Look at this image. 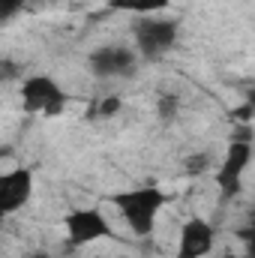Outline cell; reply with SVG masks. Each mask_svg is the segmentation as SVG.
<instances>
[{"label":"cell","instance_id":"30bf717a","mask_svg":"<svg viewBox=\"0 0 255 258\" xmlns=\"http://www.w3.org/2000/svg\"><path fill=\"white\" fill-rule=\"evenodd\" d=\"M24 3H27V0H0V21L9 24V21L24 9Z\"/></svg>","mask_w":255,"mask_h":258},{"label":"cell","instance_id":"4fadbf2b","mask_svg":"<svg viewBox=\"0 0 255 258\" xmlns=\"http://www.w3.org/2000/svg\"><path fill=\"white\" fill-rule=\"evenodd\" d=\"M123 102H120V96H108L105 102H102V108H96V114H102V117H108V114H114L117 108H120Z\"/></svg>","mask_w":255,"mask_h":258},{"label":"cell","instance_id":"5bb4252c","mask_svg":"<svg viewBox=\"0 0 255 258\" xmlns=\"http://www.w3.org/2000/svg\"><path fill=\"white\" fill-rule=\"evenodd\" d=\"M27 258H54V255H48V252H36V255H27Z\"/></svg>","mask_w":255,"mask_h":258},{"label":"cell","instance_id":"3957f363","mask_svg":"<svg viewBox=\"0 0 255 258\" xmlns=\"http://www.w3.org/2000/svg\"><path fill=\"white\" fill-rule=\"evenodd\" d=\"M63 231H66V249L75 252L87 243L96 240H114L117 231L111 225V219L99 210V207H75L63 216Z\"/></svg>","mask_w":255,"mask_h":258},{"label":"cell","instance_id":"277c9868","mask_svg":"<svg viewBox=\"0 0 255 258\" xmlns=\"http://www.w3.org/2000/svg\"><path fill=\"white\" fill-rule=\"evenodd\" d=\"M177 21L162 18V15H144L135 21L132 36H135V51L144 60H162L174 45H177Z\"/></svg>","mask_w":255,"mask_h":258},{"label":"cell","instance_id":"7a4b0ae2","mask_svg":"<svg viewBox=\"0 0 255 258\" xmlns=\"http://www.w3.org/2000/svg\"><path fill=\"white\" fill-rule=\"evenodd\" d=\"M252 156H255V141L252 138L231 135V141H228V147H225V153H222V162H219V168H216V174H213L222 201H231V198L240 195V189H243V174H246Z\"/></svg>","mask_w":255,"mask_h":258},{"label":"cell","instance_id":"8992f818","mask_svg":"<svg viewBox=\"0 0 255 258\" xmlns=\"http://www.w3.org/2000/svg\"><path fill=\"white\" fill-rule=\"evenodd\" d=\"M87 66L96 78H129L138 69V51L126 45H102L90 51Z\"/></svg>","mask_w":255,"mask_h":258},{"label":"cell","instance_id":"8fae6325","mask_svg":"<svg viewBox=\"0 0 255 258\" xmlns=\"http://www.w3.org/2000/svg\"><path fill=\"white\" fill-rule=\"evenodd\" d=\"M240 240H243V246H246V258H255V219L246 228H240Z\"/></svg>","mask_w":255,"mask_h":258},{"label":"cell","instance_id":"9a60e30c","mask_svg":"<svg viewBox=\"0 0 255 258\" xmlns=\"http://www.w3.org/2000/svg\"><path fill=\"white\" fill-rule=\"evenodd\" d=\"M225 258H231V255H225Z\"/></svg>","mask_w":255,"mask_h":258},{"label":"cell","instance_id":"ba28073f","mask_svg":"<svg viewBox=\"0 0 255 258\" xmlns=\"http://www.w3.org/2000/svg\"><path fill=\"white\" fill-rule=\"evenodd\" d=\"M216 231L204 216H192L183 222L180 237H177V258H207L213 249Z\"/></svg>","mask_w":255,"mask_h":258},{"label":"cell","instance_id":"6da1fadb","mask_svg":"<svg viewBox=\"0 0 255 258\" xmlns=\"http://www.w3.org/2000/svg\"><path fill=\"white\" fill-rule=\"evenodd\" d=\"M111 201L120 210V216H123V222L129 225V231L138 234V237H147V234H153L156 216L168 204V195L162 192L159 186H135V189L114 192Z\"/></svg>","mask_w":255,"mask_h":258},{"label":"cell","instance_id":"52a82bcc","mask_svg":"<svg viewBox=\"0 0 255 258\" xmlns=\"http://www.w3.org/2000/svg\"><path fill=\"white\" fill-rule=\"evenodd\" d=\"M33 198V171L30 168H12L0 177V213L12 216L24 210Z\"/></svg>","mask_w":255,"mask_h":258},{"label":"cell","instance_id":"9c48e42d","mask_svg":"<svg viewBox=\"0 0 255 258\" xmlns=\"http://www.w3.org/2000/svg\"><path fill=\"white\" fill-rule=\"evenodd\" d=\"M171 0H108V9L114 12H132V15H156L162 9H168Z\"/></svg>","mask_w":255,"mask_h":258},{"label":"cell","instance_id":"7c38bea8","mask_svg":"<svg viewBox=\"0 0 255 258\" xmlns=\"http://www.w3.org/2000/svg\"><path fill=\"white\" fill-rule=\"evenodd\" d=\"M174 111H177V96H162L159 99V114L162 117H171Z\"/></svg>","mask_w":255,"mask_h":258},{"label":"cell","instance_id":"5b68a950","mask_svg":"<svg viewBox=\"0 0 255 258\" xmlns=\"http://www.w3.org/2000/svg\"><path fill=\"white\" fill-rule=\"evenodd\" d=\"M21 105L27 114L57 117L69 105V93L54 75H27L21 81Z\"/></svg>","mask_w":255,"mask_h":258}]
</instances>
